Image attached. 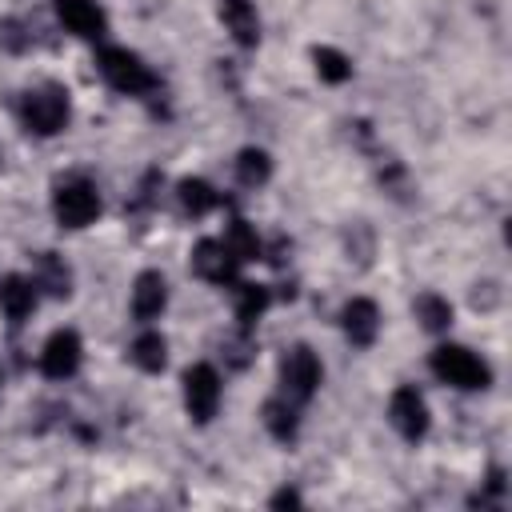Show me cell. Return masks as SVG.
Returning a JSON list of instances; mask_svg holds the SVG:
<instances>
[{"mask_svg":"<svg viewBox=\"0 0 512 512\" xmlns=\"http://www.w3.org/2000/svg\"><path fill=\"white\" fill-rule=\"evenodd\" d=\"M68 116H72V104L60 84H40L20 100V124L36 136H56L68 124Z\"/></svg>","mask_w":512,"mask_h":512,"instance_id":"obj_1","label":"cell"},{"mask_svg":"<svg viewBox=\"0 0 512 512\" xmlns=\"http://www.w3.org/2000/svg\"><path fill=\"white\" fill-rule=\"evenodd\" d=\"M432 372H436V380H444V384H452V388H464V392L484 388V384L492 380L488 364H484L476 352H468L464 344H440V348L432 352Z\"/></svg>","mask_w":512,"mask_h":512,"instance_id":"obj_2","label":"cell"},{"mask_svg":"<svg viewBox=\"0 0 512 512\" xmlns=\"http://www.w3.org/2000/svg\"><path fill=\"white\" fill-rule=\"evenodd\" d=\"M96 68H100V76H104L116 92L140 96V92H152V88H156V76L148 72V64H144L136 52H128V48H100Z\"/></svg>","mask_w":512,"mask_h":512,"instance_id":"obj_3","label":"cell"},{"mask_svg":"<svg viewBox=\"0 0 512 512\" xmlns=\"http://www.w3.org/2000/svg\"><path fill=\"white\" fill-rule=\"evenodd\" d=\"M52 212H56V220H60L64 228H84V224H92V220L100 216V192H96V184L84 180V176L64 180V184L56 188V196H52Z\"/></svg>","mask_w":512,"mask_h":512,"instance_id":"obj_4","label":"cell"},{"mask_svg":"<svg viewBox=\"0 0 512 512\" xmlns=\"http://www.w3.org/2000/svg\"><path fill=\"white\" fill-rule=\"evenodd\" d=\"M320 376H324V368H320V360H316L312 348L296 344V348L284 352V360H280V388H284V396H288L292 404L308 400V396L316 392Z\"/></svg>","mask_w":512,"mask_h":512,"instance_id":"obj_5","label":"cell"},{"mask_svg":"<svg viewBox=\"0 0 512 512\" xmlns=\"http://www.w3.org/2000/svg\"><path fill=\"white\" fill-rule=\"evenodd\" d=\"M184 408L196 424H208L220 408V376L212 364H192L184 372Z\"/></svg>","mask_w":512,"mask_h":512,"instance_id":"obj_6","label":"cell"},{"mask_svg":"<svg viewBox=\"0 0 512 512\" xmlns=\"http://www.w3.org/2000/svg\"><path fill=\"white\" fill-rule=\"evenodd\" d=\"M388 420L404 440H420L428 432V404L416 388H396L388 400Z\"/></svg>","mask_w":512,"mask_h":512,"instance_id":"obj_7","label":"cell"},{"mask_svg":"<svg viewBox=\"0 0 512 512\" xmlns=\"http://www.w3.org/2000/svg\"><path fill=\"white\" fill-rule=\"evenodd\" d=\"M192 268H196V276H204L212 284H236L240 280V260L220 240H200L192 248Z\"/></svg>","mask_w":512,"mask_h":512,"instance_id":"obj_8","label":"cell"},{"mask_svg":"<svg viewBox=\"0 0 512 512\" xmlns=\"http://www.w3.org/2000/svg\"><path fill=\"white\" fill-rule=\"evenodd\" d=\"M80 336L72 332V328H60V332H52L48 336V344H44V352H40V368H44V376H52V380H68L76 368H80Z\"/></svg>","mask_w":512,"mask_h":512,"instance_id":"obj_9","label":"cell"},{"mask_svg":"<svg viewBox=\"0 0 512 512\" xmlns=\"http://www.w3.org/2000/svg\"><path fill=\"white\" fill-rule=\"evenodd\" d=\"M56 16H60V24H64L68 32H76V36H84V40H96V36H104V28H108V20H104V12L96 8V0H56Z\"/></svg>","mask_w":512,"mask_h":512,"instance_id":"obj_10","label":"cell"},{"mask_svg":"<svg viewBox=\"0 0 512 512\" xmlns=\"http://www.w3.org/2000/svg\"><path fill=\"white\" fill-rule=\"evenodd\" d=\"M168 304V284L160 272H140L132 284V316L136 320H156Z\"/></svg>","mask_w":512,"mask_h":512,"instance_id":"obj_11","label":"cell"},{"mask_svg":"<svg viewBox=\"0 0 512 512\" xmlns=\"http://www.w3.org/2000/svg\"><path fill=\"white\" fill-rule=\"evenodd\" d=\"M344 332H348V340L352 344H372L376 340V332H380V308L368 300V296H356V300H348L344 304Z\"/></svg>","mask_w":512,"mask_h":512,"instance_id":"obj_12","label":"cell"},{"mask_svg":"<svg viewBox=\"0 0 512 512\" xmlns=\"http://www.w3.org/2000/svg\"><path fill=\"white\" fill-rule=\"evenodd\" d=\"M0 308L12 324H24L36 308V284L24 280V276H4L0 280Z\"/></svg>","mask_w":512,"mask_h":512,"instance_id":"obj_13","label":"cell"},{"mask_svg":"<svg viewBox=\"0 0 512 512\" xmlns=\"http://www.w3.org/2000/svg\"><path fill=\"white\" fill-rule=\"evenodd\" d=\"M220 20H224V28L232 32L236 44L252 48L260 40V20H256V8L248 0H220Z\"/></svg>","mask_w":512,"mask_h":512,"instance_id":"obj_14","label":"cell"},{"mask_svg":"<svg viewBox=\"0 0 512 512\" xmlns=\"http://www.w3.org/2000/svg\"><path fill=\"white\" fill-rule=\"evenodd\" d=\"M32 284L44 288L48 296H68V292H72V272H68V264H64L56 252H44V256H36Z\"/></svg>","mask_w":512,"mask_h":512,"instance_id":"obj_15","label":"cell"},{"mask_svg":"<svg viewBox=\"0 0 512 512\" xmlns=\"http://www.w3.org/2000/svg\"><path fill=\"white\" fill-rule=\"evenodd\" d=\"M268 308V288L264 284H240L236 280V320L244 332H252V324L264 316Z\"/></svg>","mask_w":512,"mask_h":512,"instance_id":"obj_16","label":"cell"},{"mask_svg":"<svg viewBox=\"0 0 512 512\" xmlns=\"http://www.w3.org/2000/svg\"><path fill=\"white\" fill-rule=\"evenodd\" d=\"M132 364L144 368V372H160L168 364V344L160 332H140L132 340Z\"/></svg>","mask_w":512,"mask_h":512,"instance_id":"obj_17","label":"cell"},{"mask_svg":"<svg viewBox=\"0 0 512 512\" xmlns=\"http://www.w3.org/2000/svg\"><path fill=\"white\" fill-rule=\"evenodd\" d=\"M220 244L244 264V260H256L260 256V240H256V232L244 224V220H232L228 228H224V236H220Z\"/></svg>","mask_w":512,"mask_h":512,"instance_id":"obj_18","label":"cell"},{"mask_svg":"<svg viewBox=\"0 0 512 512\" xmlns=\"http://www.w3.org/2000/svg\"><path fill=\"white\" fill-rule=\"evenodd\" d=\"M264 424H268V432H272L276 440H292V436H296V404H292L288 396L268 400V404H264Z\"/></svg>","mask_w":512,"mask_h":512,"instance_id":"obj_19","label":"cell"},{"mask_svg":"<svg viewBox=\"0 0 512 512\" xmlns=\"http://www.w3.org/2000/svg\"><path fill=\"white\" fill-rule=\"evenodd\" d=\"M416 320H420L428 332H444V328L452 324V304H448L444 296H436V292H424V296L416 300Z\"/></svg>","mask_w":512,"mask_h":512,"instance_id":"obj_20","label":"cell"},{"mask_svg":"<svg viewBox=\"0 0 512 512\" xmlns=\"http://www.w3.org/2000/svg\"><path fill=\"white\" fill-rule=\"evenodd\" d=\"M180 204H184V212L204 216V212H212L220 204V196L212 192L208 180H180Z\"/></svg>","mask_w":512,"mask_h":512,"instance_id":"obj_21","label":"cell"},{"mask_svg":"<svg viewBox=\"0 0 512 512\" xmlns=\"http://www.w3.org/2000/svg\"><path fill=\"white\" fill-rule=\"evenodd\" d=\"M236 176H240V184H248V188L264 184V180L272 176V160H268V152H260V148H244L240 160H236Z\"/></svg>","mask_w":512,"mask_h":512,"instance_id":"obj_22","label":"cell"},{"mask_svg":"<svg viewBox=\"0 0 512 512\" xmlns=\"http://www.w3.org/2000/svg\"><path fill=\"white\" fill-rule=\"evenodd\" d=\"M312 60H316L320 80H328V84H344V80L352 76L348 56H344V52H336V48H316V52H312Z\"/></svg>","mask_w":512,"mask_h":512,"instance_id":"obj_23","label":"cell"},{"mask_svg":"<svg viewBox=\"0 0 512 512\" xmlns=\"http://www.w3.org/2000/svg\"><path fill=\"white\" fill-rule=\"evenodd\" d=\"M272 504H276V508H284V504H300V496L284 488V492H276V496H272Z\"/></svg>","mask_w":512,"mask_h":512,"instance_id":"obj_24","label":"cell"}]
</instances>
